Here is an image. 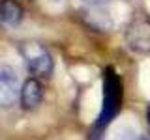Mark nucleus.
Here are the masks:
<instances>
[{"label": "nucleus", "mask_w": 150, "mask_h": 140, "mask_svg": "<svg viewBox=\"0 0 150 140\" xmlns=\"http://www.w3.org/2000/svg\"><path fill=\"white\" fill-rule=\"evenodd\" d=\"M137 136H139V134H135L131 129H128V127H122V129H118V131L115 133L112 140H137Z\"/></svg>", "instance_id": "obj_7"}, {"label": "nucleus", "mask_w": 150, "mask_h": 140, "mask_svg": "<svg viewBox=\"0 0 150 140\" xmlns=\"http://www.w3.org/2000/svg\"><path fill=\"white\" fill-rule=\"evenodd\" d=\"M19 52H21L23 60H25L26 69L30 71V75H34L36 78H47L51 77L54 71V60L51 50L47 49L43 43L34 39L23 41L19 47Z\"/></svg>", "instance_id": "obj_2"}, {"label": "nucleus", "mask_w": 150, "mask_h": 140, "mask_svg": "<svg viewBox=\"0 0 150 140\" xmlns=\"http://www.w3.org/2000/svg\"><path fill=\"white\" fill-rule=\"evenodd\" d=\"M23 17H25V9L19 0H0V24L2 26L13 28L21 24Z\"/></svg>", "instance_id": "obj_6"}, {"label": "nucleus", "mask_w": 150, "mask_h": 140, "mask_svg": "<svg viewBox=\"0 0 150 140\" xmlns=\"http://www.w3.org/2000/svg\"><path fill=\"white\" fill-rule=\"evenodd\" d=\"M122 80L116 75V71L112 67H107L103 73V103H101V110L98 114L94 131L100 133L116 118L120 106H122Z\"/></svg>", "instance_id": "obj_1"}, {"label": "nucleus", "mask_w": 150, "mask_h": 140, "mask_svg": "<svg viewBox=\"0 0 150 140\" xmlns=\"http://www.w3.org/2000/svg\"><path fill=\"white\" fill-rule=\"evenodd\" d=\"M126 41L131 50L150 52V19H137L131 22L126 32Z\"/></svg>", "instance_id": "obj_4"}, {"label": "nucleus", "mask_w": 150, "mask_h": 140, "mask_svg": "<svg viewBox=\"0 0 150 140\" xmlns=\"http://www.w3.org/2000/svg\"><path fill=\"white\" fill-rule=\"evenodd\" d=\"M43 101V86L36 77H30L23 82L21 86V95H19V103L25 110H34L41 105Z\"/></svg>", "instance_id": "obj_5"}, {"label": "nucleus", "mask_w": 150, "mask_h": 140, "mask_svg": "<svg viewBox=\"0 0 150 140\" xmlns=\"http://www.w3.org/2000/svg\"><path fill=\"white\" fill-rule=\"evenodd\" d=\"M21 86L23 84H19L15 69L6 64L0 65V108H9L15 105L21 95Z\"/></svg>", "instance_id": "obj_3"}, {"label": "nucleus", "mask_w": 150, "mask_h": 140, "mask_svg": "<svg viewBox=\"0 0 150 140\" xmlns=\"http://www.w3.org/2000/svg\"><path fill=\"white\" fill-rule=\"evenodd\" d=\"M86 4H90V6H100V4H103V2H107V0H84Z\"/></svg>", "instance_id": "obj_8"}, {"label": "nucleus", "mask_w": 150, "mask_h": 140, "mask_svg": "<svg viewBox=\"0 0 150 140\" xmlns=\"http://www.w3.org/2000/svg\"><path fill=\"white\" fill-rule=\"evenodd\" d=\"M137 140H150V138H148V136H144V134H139Z\"/></svg>", "instance_id": "obj_9"}]
</instances>
